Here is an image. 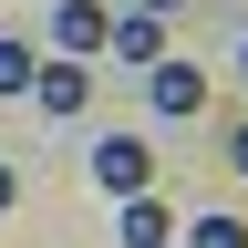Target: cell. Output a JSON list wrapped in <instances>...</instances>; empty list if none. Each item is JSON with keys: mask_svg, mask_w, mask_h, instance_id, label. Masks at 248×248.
I'll return each mask as SVG.
<instances>
[{"mask_svg": "<svg viewBox=\"0 0 248 248\" xmlns=\"http://www.w3.org/2000/svg\"><path fill=\"white\" fill-rule=\"evenodd\" d=\"M186 248H248V228H238V217H197V238H186Z\"/></svg>", "mask_w": 248, "mask_h": 248, "instance_id": "obj_8", "label": "cell"}, {"mask_svg": "<svg viewBox=\"0 0 248 248\" xmlns=\"http://www.w3.org/2000/svg\"><path fill=\"white\" fill-rule=\"evenodd\" d=\"M228 166H238V176H248V124H228Z\"/></svg>", "mask_w": 248, "mask_h": 248, "instance_id": "obj_9", "label": "cell"}, {"mask_svg": "<svg viewBox=\"0 0 248 248\" xmlns=\"http://www.w3.org/2000/svg\"><path fill=\"white\" fill-rule=\"evenodd\" d=\"M104 52H124V62H166V11H124V21L104 31Z\"/></svg>", "mask_w": 248, "mask_h": 248, "instance_id": "obj_5", "label": "cell"}, {"mask_svg": "<svg viewBox=\"0 0 248 248\" xmlns=\"http://www.w3.org/2000/svg\"><path fill=\"white\" fill-rule=\"evenodd\" d=\"M31 73H42V52H31L21 31H0V93H31Z\"/></svg>", "mask_w": 248, "mask_h": 248, "instance_id": "obj_7", "label": "cell"}, {"mask_svg": "<svg viewBox=\"0 0 248 248\" xmlns=\"http://www.w3.org/2000/svg\"><path fill=\"white\" fill-rule=\"evenodd\" d=\"M238 73H248V52H238Z\"/></svg>", "mask_w": 248, "mask_h": 248, "instance_id": "obj_11", "label": "cell"}, {"mask_svg": "<svg viewBox=\"0 0 248 248\" xmlns=\"http://www.w3.org/2000/svg\"><path fill=\"white\" fill-rule=\"evenodd\" d=\"M145 104L166 114V124L207 114V73H197V62H145Z\"/></svg>", "mask_w": 248, "mask_h": 248, "instance_id": "obj_2", "label": "cell"}, {"mask_svg": "<svg viewBox=\"0 0 248 248\" xmlns=\"http://www.w3.org/2000/svg\"><path fill=\"white\" fill-rule=\"evenodd\" d=\"M124 248H176V217L155 197H124Z\"/></svg>", "mask_w": 248, "mask_h": 248, "instance_id": "obj_6", "label": "cell"}, {"mask_svg": "<svg viewBox=\"0 0 248 248\" xmlns=\"http://www.w3.org/2000/svg\"><path fill=\"white\" fill-rule=\"evenodd\" d=\"M31 104H42V114H83V104H93V73H83L73 52H52L42 73H31Z\"/></svg>", "mask_w": 248, "mask_h": 248, "instance_id": "obj_3", "label": "cell"}, {"mask_svg": "<svg viewBox=\"0 0 248 248\" xmlns=\"http://www.w3.org/2000/svg\"><path fill=\"white\" fill-rule=\"evenodd\" d=\"M93 186H104L114 207H124V197H145V186H155V155H145L135 135H104V145H93Z\"/></svg>", "mask_w": 248, "mask_h": 248, "instance_id": "obj_1", "label": "cell"}, {"mask_svg": "<svg viewBox=\"0 0 248 248\" xmlns=\"http://www.w3.org/2000/svg\"><path fill=\"white\" fill-rule=\"evenodd\" d=\"M135 11H186V0H135Z\"/></svg>", "mask_w": 248, "mask_h": 248, "instance_id": "obj_10", "label": "cell"}, {"mask_svg": "<svg viewBox=\"0 0 248 248\" xmlns=\"http://www.w3.org/2000/svg\"><path fill=\"white\" fill-rule=\"evenodd\" d=\"M104 11H93V0H62V11H52V52H73V62H93V52H104Z\"/></svg>", "mask_w": 248, "mask_h": 248, "instance_id": "obj_4", "label": "cell"}]
</instances>
